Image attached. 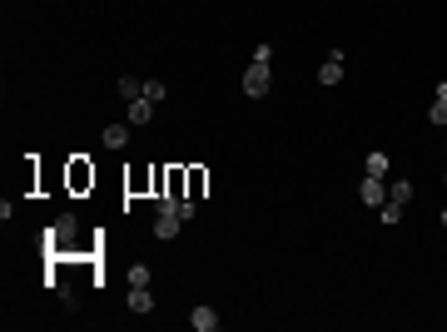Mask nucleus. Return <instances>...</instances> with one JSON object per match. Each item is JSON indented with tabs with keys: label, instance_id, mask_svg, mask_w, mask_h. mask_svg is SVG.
Here are the masks:
<instances>
[{
	"label": "nucleus",
	"instance_id": "a211bd4d",
	"mask_svg": "<svg viewBox=\"0 0 447 332\" xmlns=\"http://www.w3.org/2000/svg\"><path fill=\"white\" fill-rule=\"evenodd\" d=\"M428 119L447 129V95H433V110H428Z\"/></svg>",
	"mask_w": 447,
	"mask_h": 332
},
{
	"label": "nucleus",
	"instance_id": "2eb2a0df",
	"mask_svg": "<svg viewBox=\"0 0 447 332\" xmlns=\"http://www.w3.org/2000/svg\"><path fill=\"white\" fill-rule=\"evenodd\" d=\"M144 100L164 105V100H169V85H164V80H144Z\"/></svg>",
	"mask_w": 447,
	"mask_h": 332
},
{
	"label": "nucleus",
	"instance_id": "f257e3e1",
	"mask_svg": "<svg viewBox=\"0 0 447 332\" xmlns=\"http://www.w3.org/2000/svg\"><path fill=\"white\" fill-rule=\"evenodd\" d=\"M65 189L70 194H90L95 189V164L90 159H70L65 164Z\"/></svg>",
	"mask_w": 447,
	"mask_h": 332
},
{
	"label": "nucleus",
	"instance_id": "423d86ee",
	"mask_svg": "<svg viewBox=\"0 0 447 332\" xmlns=\"http://www.w3.org/2000/svg\"><path fill=\"white\" fill-rule=\"evenodd\" d=\"M179 214H159V219H154V238H164V243H169V238H179Z\"/></svg>",
	"mask_w": 447,
	"mask_h": 332
},
{
	"label": "nucleus",
	"instance_id": "7ed1b4c3",
	"mask_svg": "<svg viewBox=\"0 0 447 332\" xmlns=\"http://www.w3.org/2000/svg\"><path fill=\"white\" fill-rule=\"evenodd\" d=\"M268 85H273V70L258 65V60H248V70H243V95H248V100H263Z\"/></svg>",
	"mask_w": 447,
	"mask_h": 332
},
{
	"label": "nucleus",
	"instance_id": "1a4fd4ad",
	"mask_svg": "<svg viewBox=\"0 0 447 332\" xmlns=\"http://www.w3.org/2000/svg\"><path fill=\"white\" fill-rule=\"evenodd\" d=\"M388 199L408 209V204H413V184H408V179H388Z\"/></svg>",
	"mask_w": 447,
	"mask_h": 332
},
{
	"label": "nucleus",
	"instance_id": "f8f14e48",
	"mask_svg": "<svg viewBox=\"0 0 447 332\" xmlns=\"http://www.w3.org/2000/svg\"><path fill=\"white\" fill-rule=\"evenodd\" d=\"M388 169H393V159H388L383 149H373V154H368V174H373V179H388Z\"/></svg>",
	"mask_w": 447,
	"mask_h": 332
},
{
	"label": "nucleus",
	"instance_id": "39448f33",
	"mask_svg": "<svg viewBox=\"0 0 447 332\" xmlns=\"http://www.w3.org/2000/svg\"><path fill=\"white\" fill-rule=\"evenodd\" d=\"M358 199H363L368 209H383V204H388V179H373V174H363V189H358Z\"/></svg>",
	"mask_w": 447,
	"mask_h": 332
},
{
	"label": "nucleus",
	"instance_id": "0eeeda50",
	"mask_svg": "<svg viewBox=\"0 0 447 332\" xmlns=\"http://www.w3.org/2000/svg\"><path fill=\"white\" fill-rule=\"evenodd\" d=\"M189 323H194V332H214L219 328V313H214V308H194Z\"/></svg>",
	"mask_w": 447,
	"mask_h": 332
},
{
	"label": "nucleus",
	"instance_id": "4468645a",
	"mask_svg": "<svg viewBox=\"0 0 447 332\" xmlns=\"http://www.w3.org/2000/svg\"><path fill=\"white\" fill-rule=\"evenodd\" d=\"M119 95H124V100H144V80L124 75V80H119Z\"/></svg>",
	"mask_w": 447,
	"mask_h": 332
},
{
	"label": "nucleus",
	"instance_id": "6e6552de",
	"mask_svg": "<svg viewBox=\"0 0 447 332\" xmlns=\"http://www.w3.org/2000/svg\"><path fill=\"white\" fill-rule=\"evenodd\" d=\"M100 144H105V149H124V144H129V129H124V124H105Z\"/></svg>",
	"mask_w": 447,
	"mask_h": 332
},
{
	"label": "nucleus",
	"instance_id": "4be33fe9",
	"mask_svg": "<svg viewBox=\"0 0 447 332\" xmlns=\"http://www.w3.org/2000/svg\"><path fill=\"white\" fill-rule=\"evenodd\" d=\"M443 228H447V209H443Z\"/></svg>",
	"mask_w": 447,
	"mask_h": 332
},
{
	"label": "nucleus",
	"instance_id": "f03ea898",
	"mask_svg": "<svg viewBox=\"0 0 447 332\" xmlns=\"http://www.w3.org/2000/svg\"><path fill=\"white\" fill-rule=\"evenodd\" d=\"M75 233H80V223H75V214H60V219H55V228L45 233V243H50L55 253H70V248H75Z\"/></svg>",
	"mask_w": 447,
	"mask_h": 332
},
{
	"label": "nucleus",
	"instance_id": "6ab92c4d",
	"mask_svg": "<svg viewBox=\"0 0 447 332\" xmlns=\"http://www.w3.org/2000/svg\"><path fill=\"white\" fill-rule=\"evenodd\" d=\"M378 219H383V223H388V228H393V223L403 219V204H393V199H388V204L378 209Z\"/></svg>",
	"mask_w": 447,
	"mask_h": 332
},
{
	"label": "nucleus",
	"instance_id": "412c9836",
	"mask_svg": "<svg viewBox=\"0 0 447 332\" xmlns=\"http://www.w3.org/2000/svg\"><path fill=\"white\" fill-rule=\"evenodd\" d=\"M443 189H447V169H443Z\"/></svg>",
	"mask_w": 447,
	"mask_h": 332
},
{
	"label": "nucleus",
	"instance_id": "20e7f679",
	"mask_svg": "<svg viewBox=\"0 0 447 332\" xmlns=\"http://www.w3.org/2000/svg\"><path fill=\"white\" fill-rule=\"evenodd\" d=\"M343 65H348V55L333 45V50H328V60L318 65V85H328V90H333V85H343Z\"/></svg>",
	"mask_w": 447,
	"mask_h": 332
},
{
	"label": "nucleus",
	"instance_id": "aec40b11",
	"mask_svg": "<svg viewBox=\"0 0 447 332\" xmlns=\"http://www.w3.org/2000/svg\"><path fill=\"white\" fill-rule=\"evenodd\" d=\"M253 60H258V65H273V45L258 40V45H253Z\"/></svg>",
	"mask_w": 447,
	"mask_h": 332
},
{
	"label": "nucleus",
	"instance_id": "dca6fc26",
	"mask_svg": "<svg viewBox=\"0 0 447 332\" xmlns=\"http://www.w3.org/2000/svg\"><path fill=\"white\" fill-rule=\"evenodd\" d=\"M204 184H209V174L204 169H189V199H204Z\"/></svg>",
	"mask_w": 447,
	"mask_h": 332
},
{
	"label": "nucleus",
	"instance_id": "ddd939ff",
	"mask_svg": "<svg viewBox=\"0 0 447 332\" xmlns=\"http://www.w3.org/2000/svg\"><path fill=\"white\" fill-rule=\"evenodd\" d=\"M124 184H129V194H144V189H154V169H149V174H144V169H134Z\"/></svg>",
	"mask_w": 447,
	"mask_h": 332
},
{
	"label": "nucleus",
	"instance_id": "9b49d317",
	"mask_svg": "<svg viewBox=\"0 0 447 332\" xmlns=\"http://www.w3.org/2000/svg\"><path fill=\"white\" fill-rule=\"evenodd\" d=\"M154 119V100H129V124H149Z\"/></svg>",
	"mask_w": 447,
	"mask_h": 332
},
{
	"label": "nucleus",
	"instance_id": "9d476101",
	"mask_svg": "<svg viewBox=\"0 0 447 332\" xmlns=\"http://www.w3.org/2000/svg\"><path fill=\"white\" fill-rule=\"evenodd\" d=\"M129 313H154V298H149V288H129Z\"/></svg>",
	"mask_w": 447,
	"mask_h": 332
},
{
	"label": "nucleus",
	"instance_id": "f3484780",
	"mask_svg": "<svg viewBox=\"0 0 447 332\" xmlns=\"http://www.w3.org/2000/svg\"><path fill=\"white\" fill-rule=\"evenodd\" d=\"M149 278H154L149 263H134V268H129V288H149Z\"/></svg>",
	"mask_w": 447,
	"mask_h": 332
}]
</instances>
